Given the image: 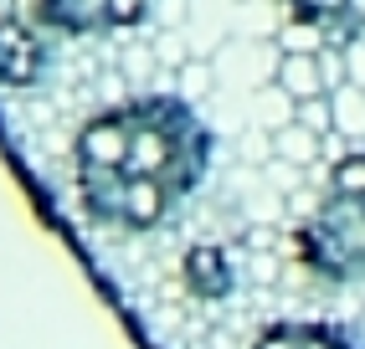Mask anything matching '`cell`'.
<instances>
[{"instance_id": "3", "label": "cell", "mask_w": 365, "mask_h": 349, "mask_svg": "<svg viewBox=\"0 0 365 349\" xmlns=\"http://www.w3.org/2000/svg\"><path fill=\"white\" fill-rule=\"evenodd\" d=\"M46 72V41L31 21L6 16L0 21V88H31Z\"/></svg>"}, {"instance_id": "2", "label": "cell", "mask_w": 365, "mask_h": 349, "mask_svg": "<svg viewBox=\"0 0 365 349\" xmlns=\"http://www.w3.org/2000/svg\"><path fill=\"white\" fill-rule=\"evenodd\" d=\"M155 0H36V21L57 36H113L144 26Z\"/></svg>"}, {"instance_id": "7", "label": "cell", "mask_w": 365, "mask_h": 349, "mask_svg": "<svg viewBox=\"0 0 365 349\" xmlns=\"http://www.w3.org/2000/svg\"><path fill=\"white\" fill-rule=\"evenodd\" d=\"M288 88H294V93H314V88H319V62H314V52H299L294 62H288Z\"/></svg>"}, {"instance_id": "1", "label": "cell", "mask_w": 365, "mask_h": 349, "mask_svg": "<svg viewBox=\"0 0 365 349\" xmlns=\"http://www.w3.org/2000/svg\"><path fill=\"white\" fill-rule=\"evenodd\" d=\"M216 134L175 93L124 98L72 139V190L93 226L144 236L175 221L206 185Z\"/></svg>"}, {"instance_id": "4", "label": "cell", "mask_w": 365, "mask_h": 349, "mask_svg": "<svg viewBox=\"0 0 365 349\" xmlns=\"http://www.w3.org/2000/svg\"><path fill=\"white\" fill-rule=\"evenodd\" d=\"M252 349H365L355 334L334 329V323H309V318H288V323H267L252 339Z\"/></svg>"}, {"instance_id": "6", "label": "cell", "mask_w": 365, "mask_h": 349, "mask_svg": "<svg viewBox=\"0 0 365 349\" xmlns=\"http://www.w3.org/2000/svg\"><path fill=\"white\" fill-rule=\"evenodd\" d=\"M339 129L365 134V88H360V83H355L350 93H339Z\"/></svg>"}, {"instance_id": "5", "label": "cell", "mask_w": 365, "mask_h": 349, "mask_svg": "<svg viewBox=\"0 0 365 349\" xmlns=\"http://www.w3.org/2000/svg\"><path fill=\"white\" fill-rule=\"evenodd\" d=\"M185 288L206 298V303H216V298H227L237 288V267H232V252L216 241H201L185 252Z\"/></svg>"}]
</instances>
